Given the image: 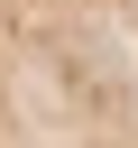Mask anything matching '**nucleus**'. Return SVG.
<instances>
[{"mask_svg": "<svg viewBox=\"0 0 138 148\" xmlns=\"http://www.w3.org/2000/svg\"><path fill=\"white\" fill-rule=\"evenodd\" d=\"M0 148H138V0H0Z\"/></svg>", "mask_w": 138, "mask_h": 148, "instance_id": "obj_1", "label": "nucleus"}]
</instances>
